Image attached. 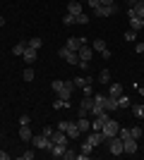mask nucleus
Listing matches in <instances>:
<instances>
[{"instance_id":"2","label":"nucleus","mask_w":144,"mask_h":160,"mask_svg":"<svg viewBox=\"0 0 144 160\" xmlns=\"http://www.w3.org/2000/svg\"><path fill=\"white\" fill-rule=\"evenodd\" d=\"M106 141H108V153L110 155H115V158H118V155H123V139H120L118 134H115V136H110V139H106Z\"/></svg>"},{"instance_id":"35","label":"nucleus","mask_w":144,"mask_h":160,"mask_svg":"<svg viewBox=\"0 0 144 160\" xmlns=\"http://www.w3.org/2000/svg\"><path fill=\"white\" fill-rule=\"evenodd\" d=\"M31 122V115H19V124H29Z\"/></svg>"},{"instance_id":"8","label":"nucleus","mask_w":144,"mask_h":160,"mask_svg":"<svg viewBox=\"0 0 144 160\" xmlns=\"http://www.w3.org/2000/svg\"><path fill=\"white\" fill-rule=\"evenodd\" d=\"M137 139H132V136H127V139H123V153H127V155H135L137 153Z\"/></svg>"},{"instance_id":"1","label":"nucleus","mask_w":144,"mask_h":160,"mask_svg":"<svg viewBox=\"0 0 144 160\" xmlns=\"http://www.w3.org/2000/svg\"><path fill=\"white\" fill-rule=\"evenodd\" d=\"M58 129H60V132H65L70 136V139H77V136H79V127H77V122H72V120H62L60 124H58Z\"/></svg>"},{"instance_id":"28","label":"nucleus","mask_w":144,"mask_h":160,"mask_svg":"<svg viewBox=\"0 0 144 160\" xmlns=\"http://www.w3.org/2000/svg\"><path fill=\"white\" fill-rule=\"evenodd\" d=\"M118 108H130V98L127 96H118Z\"/></svg>"},{"instance_id":"13","label":"nucleus","mask_w":144,"mask_h":160,"mask_svg":"<svg viewBox=\"0 0 144 160\" xmlns=\"http://www.w3.org/2000/svg\"><path fill=\"white\" fill-rule=\"evenodd\" d=\"M22 60L27 62V65H34V62H36V50H34V48H29V46H27V50L22 53Z\"/></svg>"},{"instance_id":"10","label":"nucleus","mask_w":144,"mask_h":160,"mask_svg":"<svg viewBox=\"0 0 144 160\" xmlns=\"http://www.w3.org/2000/svg\"><path fill=\"white\" fill-rule=\"evenodd\" d=\"M87 141H89V143H91V146H101V143H103V141H106V136H103V134L101 132H91L89 134V136H87Z\"/></svg>"},{"instance_id":"31","label":"nucleus","mask_w":144,"mask_h":160,"mask_svg":"<svg viewBox=\"0 0 144 160\" xmlns=\"http://www.w3.org/2000/svg\"><path fill=\"white\" fill-rule=\"evenodd\" d=\"M137 38V31H135V29H127V31H125V41H135Z\"/></svg>"},{"instance_id":"4","label":"nucleus","mask_w":144,"mask_h":160,"mask_svg":"<svg viewBox=\"0 0 144 160\" xmlns=\"http://www.w3.org/2000/svg\"><path fill=\"white\" fill-rule=\"evenodd\" d=\"M58 55H60V58H62L65 62H67V65H75V67L79 65V55H77L75 50H70V48H65V46H62L60 50H58Z\"/></svg>"},{"instance_id":"24","label":"nucleus","mask_w":144,"mask_h":160,"mask_svg":"<svg viewBox=\"0 0 144 160\" xmlns=\"http://www.w3.org/2000/svg\"><path fill=\"white\" fill-rule=\"evenodd\" d=\"M22 79H24V81H34V69H31V65L22 72Z\"/></svg>"},{"instance_id":"3","label":"nucleus","mask_w":144,"mask_h":160,"mask_svg":"<svg viewBox=\"0 0 144 160\" xmlns=\"http://www.w3.org/2000/svg\"><path fill=\"white\" fill-rule=\"evenodd\" d=\"M118 132H120V124H118L115 120H110V117H108V120L103 122V127H101V134L106 136V139H110V136H115Z\"/></svg>"},{"instance_id":"18","label":"nucleus","mask_w":144,"mask_h":160,"mask_svg":"<svg viewBox=\"0 0 144 160\" xmlns=\"http://www.w3.org/2000/svg\"><path fill=\"white\" fill-rule=\"evenodd\" d=\"M91 48H94L96 53H103L108 46H106V41H103V38H94V41H91Z\"/></svg>"},{"instance_id":"9","label":"nucleus","mask_w":144,"mask_h":160,"mask_svg":"<svg viewBox=\"0 0 144 160\" xmlns=\"http://www.w3.org/2000/svg\"><path fill=\"white\" fill-rule=\"evenodd\" d=\"M51 141H53V143H62V146H67L70 136H67L65 132H60V129H58V132H53V134H51Z\"/></svg>"},{"instance_id":"29","label":"nucleus","mask_w":144,"mask_h":160,"mask_svg":"<svg viewBox=\"0 0 144 160\" xmlns=\"http://www.w3.org/2000/svg\"><path fill=\"white\" fill-rule=\"evenodd\" d=\"M135 12H137V17H142V19H144V0H139L137 5H135Z\"/></svg>"},{"instance_id":"27","label":"nucleus","mask_w":144,"mask_h":160,"mask_svg":"<svg viewBox=\"0 0 144 160\" xmlns=\"http://www.w3.org/2000/svg\"><path fill=\"white\" fill-rule=\"evenodd\" d=\"M142 134H144L142 127H132V129H130V136H132V139H137V141L142 139Z\"/></svg>"},{"instance_id":"15","label":"nucleus","mask_w":144,"mask_h":160,"mask_svg":"<svg viewBox=\"0 0 144 160\" xmlns=\"http://www.w3.org/2000/svg\"><path fill=\"white\" fill-rule=\"evenodd\" d=\"M65 151H67V146H62V143H53V146H51L53 158H62V155H65Z\"/></svg>"},{"instance_id":"43","label":"nucleus","mask_w":144,"mask_h":160,"mask_svg":"<svg viewBox=\"0 0 144 160\" xmlns=\"http://www.w3.org/2000/svg\"><path fill=\"white\" fill-rule=\"evenodd\" d=\"M0 139H3V132H0Z\"/></svg>"},{"instance_id":"22","label":"nucleus","mask_w":144,"mask_h":160,"mask_svg":"<svg viewBox=\"0 0 144 160\" xmlns=\"http://www.w3.org/2000/svg\"><path fill=\"white\" fill-rule=\"evenodd\" d=\"M113 98H118V96H123V84H110V93Z\"/></svg>"},{"instance_id":"26","label":"nucleus","mask_w":144,"mask_h":160,"mask_svg":"<svg viewBox=\"0 0 144 160\" xmlns=\"http://www.w3.org/2000/svg\"><path fill=\"white\" fill-rule=\"evenodd\" d=\"M99 81H101V84H108L110 81V72L108 69H101V72H99Z\"/></svg>"},{"instance_id":"42","label":"nucleus","mask_w":144,"mask_h":160,"mask_svg":"<svg viewBox=\"0 0 144 160\" xmlns=\"http://www.w3.org/2000/svg\"><path fill=\"white\" fill-rule=\"evenodd\" d=\"M137 2H139V0H127V7H135Z\"/></svg>"},{"instance_id":"37","label":"nucleus","mask_w":144,"mask_h":160,"mask_svg":"<svg viewBox=\"0 0 144 160\" xmlns=\"http://www.w3.org/2000/svg\"><path fill=\"white\" fill-rule=\"evenodd\" d=\"M89 158H91V155L84 153V151H82V153H77V160H89Z\"/></svg>"},{"instance_id":"40","label":"nucleus","mask_w":144,"mask_h":160,"mask_svg":"<svg viewBox=\"0 0 144 160\" xmlns=\"http://www.w3.org/2000/svg\"><path fill=\"white\" fill-rule=\"evenodd\" d=\"M0 160H10V153H7V151H0Z\"/></svg>"},{"instance_id":"11","label":"nucleus","mask_w":144,"mask_h":160,"mask_svg":"<svg viewBox=\"0 0 144 160\" xmlns=\"http://www.w3.org/2000/svg\"><path fill=\"white\" fill-rule=\"evenodd\" d=\"M67 12L75 14V17H77V14H82V12H84L82 2H79V0H70V2H67Z\"/></svg>"},{"instance_id":"5","label":"nucleus","mask_w":144,"mask_h":160,"mask_svg":"<svg viewBox=\"0 0 144 160\" xmlns=\"http://www.w3.org/2000/svg\"><path fill=\"white\" fill-rule=\"evenodd\" d=\"M31 141H34V148H41V151H51V146H53V141L48 139L46 134H36V136H31Z\"/></svg>"},{"instance_id":"36","label":"nucleus","mask_w":144,"mask_h":160,"mask_svg":"<svg viewBox=\"0 0 144 160\" xmlns=\"http://www.w3.org/2000/svg\"><path fill=\"white\" fill-rule=\"evenodd\" d=\"M87 5H89V7H91V10H96V7L101 5V2H99V0H87Z\"/></svg>"},{"instance_id":"23","label":"nucleus","mask_w":144,"mask_h":160,"mask_svg":"<svg viewBox=\"0 0 144 160\" xmlns=\"http://www.w3.org/2000/svg\"><path fill=\"white\" fill-rule=\"evenodd\" d=\"M62 24H65V27H72V24H77V17L75 14H65V17H62Z\"/></svg>"},{"instance_id":"38","label":"nucleus","mask_w":144,"mask_h":160,"mask_svg":"<svg viewBox=\"0 0 144 160\" xmlns=\"http://www.w3.org/2000/svg\"><path fill=\"white\" fill-rule=\"evenodd\" d=\"M135 50H137L139 55H144V43H137V46H135Z\"/></svg>"},{"instance_id":"30","label":"nucleus","mask_w":144,"mask_h":160,"mask_svg":"<svg viewBox=\"0 0 144 160\" xmlns=\"http://www.w3.org/2000/svg\"><path fill=\"white\" fill-rule=\"evenodd\" d=\"M89 19H91V17H89V14H87V12L77 14V24H89Z\"/></svg>"},{"instance_id":"34","label":"nucleus","mask_w":144,"mask_h":160,"mask_svg":"<svg viewBox=\"0 0 144 160\" xmlns=\"http://www.w3.org/2000/svg\"><path fill=\"white\" fill-rule=\"evenodd\" d=\"M34 158V151H24V153L19 155V160H31Z\"/></svg>"},{"instance_id":"12","label":"nucleus","mask_w":144,"mask_h":160,"mask_svg":"<svg viewBox=\"0 0 144 160\" xmlns=\"http://www.w3.org/2000/svg\"><path fill=\"white\" fill-rule=\"evenodd\" d=\"M103 110H108V112L118 110V98H113V96H106V98H103Z\"/></svg>"},{"instance_id":"41","label":"nucleus","mask_w":144,"mask_h":160,"mask_svg":"<svg viewBox=\"0 0 144 160\" xmlns=\"http://www.w3.org/2000/svg\"><path fill=\"white\" fill-rule=\"evenodd\" d=\"M101 5H115V0H99Z\"/></svg>"},{"instance_id":"14","label":"nucleus","mask_w":144,"mask_h":160,"mask_svg":"<svg viewBox=\"0 0 144 160\" xmlns=\"http://www.w3.org/2000/svg\"><path fill=\"white\" fill-rule=\"evenodd\" d=\"M31 136H34L31 127H29V124H19V139L22 141H31Z\"/></svg>"},{"instance_id":"25","label":"nucleus","mask_w":144,"mask_h":160,"mask_svg":"<svg viewBox=\"0 0 144 160\" xmlns=\"http://www.w3.org/2000/svg\"><path fill=\"white\" fill-rule=\"evenodd\" d=\"M27 46H29V48H34V50H39V48L43 46V41H41V38H29V41H27Z\"/></svg>"},{"instance_id":"19","label":"nucleus","mask_w":144,"mask_h":160,"mask_svg":"<svg viewBox=\"0 0 144 160\" xmlns=\"http://www.w3.org/2000/svg\"><path fill=\"white\" fill-rule=\"evenodd\" d=\"M77 127H79V132H82V134H87L91 129V122L87 120V117H79V120H77Z\"/></svg>"},{"instance_id":"16","label":"nucleus","mask_w":144,"mask_h":160,"mask_svg":"<svg viewBox=\"0 0 144 160\" xmlns=\"http://www.w3.org/2000/svg\"><path fill=\"white\" fill-rule=\"evenodd\" d=\"M91 86V77H77L75 79V88H87Z\"/></svg>"},{"instance_id":"32","label":"nucleus","mask_w":144,"mask_h":160,"mask_svg":"<svg viewBox=\"0 0 144 160\" xmlns=\"http://www.w3.org/2000/svg\"><path fill=\"white\" fill-rule=\"evenodd\" d=\"M62 158H65V160H77V153H75V151H72V148H67Z\"/></svg>"},{"instance_id":"7","label":"nucleus","mask_w":144,"mask_h":160,"mask_svg":"<svg viewBox=\"0 0 144 160\" xmlns=\"http://www.w3.org/2000/svg\"><path fill=\"white\" fill-rule=\"evenodd\" d=\"M77 55H79V60H82V62H89L91 58H94V48H91L89 43H82L79 50H77Z\"/></svg>"},{"instance_id":"33","label":"nucleus","mask_w":144,"mask_h":160,"mask_svg":"<svg viewBox=\"0 0 144 160\" xmlns=\"http://www.w3.org/2000/svg\"><path fill=\"white\" fill-rule=\"evenodd\" d=\"M82 151H84V153H89V155H91V151H94V146H91L89 141H84V143H82Z\"/></svg>"},{"instance_id":"44","label":"nucleus","mask_w":144,"mask_h":160,"mask_svg":"<svg viewBox=\"0 0 144 160\" xmlns=\"http://www.w3.org/2000/svg\"><path fill=\"white\" fill-rule=\"evenodd\" d=\"M79 2H87V0H79Z\"/></svg>"},{"instance_id":"21","label":"nucleus","mask_w":144,"mask_h":160,"mask_svg":"<svg viewBox=\"0 0 144 160\" xmlns=\"http://www.w3.org/2000/svg\"><path fill=\"white\" fill-rule=\"evenodd\" d=\"M72 103L70 100H62V98H55L53 100V110H62V108H70Z\"/></svg>"},{"instance_id":"17","label":"nucleus","mask_w":144,"mask_h":160,"mask_svg":"<svg viewBox=\"0 0 144 160\" xmlns=\"http://www.w3.org/2000/svg\"><path fill=\"white\" fill-rule=\"evenodd\" d=\"M27 50V41H19V43H14V48H12V55L14 58H22V53Z\"/></svg>"},{"instance_id":"39","label":"nucleus","mask_w":144,"mask_h":160,"mask_svg":"<svg viewBox=\"0 0 144 160\" xmlns=\"http://www.w3.org/2000/svg\"><path fill=\"white\" fill-rule=\"evenodd\" d=\"M101 58H103V60H110V50H108V48H106V50L101 53Z\"/></svg>"},{"instance_id":"20","label":"nucleus","mask_w":144,"mask_h":160,"mask_svg":"<svg viewBox=\"0 0 144 160\" xmlns=\"http://www.w3.org/2000/svg\"><path fill=\"white\" fill-rule=\"evenodd\" d=\"M130 110H132V115H135L137 120H144V105H142V103H137V105H130Z\"/></svg>"},{"instance_id":"6","label":"nucleus","mask_w":144,"mask_h":160,"mask_svg":"<svg viewBox=\"0 0 144 160\" xmlns=\"http://www.w3.org/2000/svg\"><path fill=\"white\" fill-rule=\"evenodd\" d=\"M94 14L96 17H113V14H118V5H99Z\"/></svg>"}]
</instances>
